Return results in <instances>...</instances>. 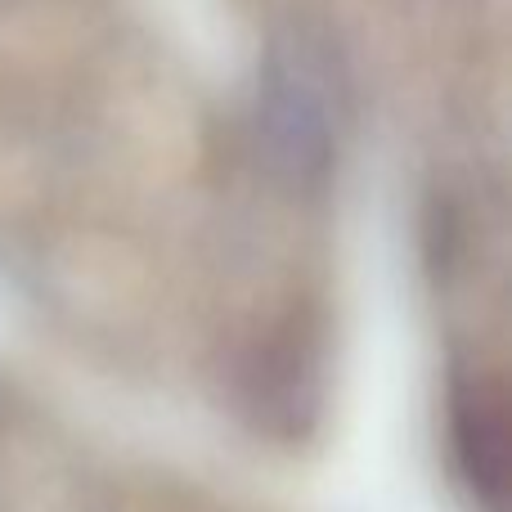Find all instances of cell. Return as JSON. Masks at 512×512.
<instances>
[{
	"instance_id": "obj_1",
	"label": "cell",
	"mask_w": 512,
	"mask_h": 512,
	"mask_svg": "<svg viewBox=\"0 0 512 512\" xmlns=\"http://www.w3.org/2000/svg\"><path fill=\"white\" fill-rule=\"evenodd\" d=\"M252 131L270 176L292 189L324 185L337 158V90L324 54L292 41L261 63Z\"/></svg>"
},
{
	"instance_id": "obj_2",
	"label": "cell",
	"mask_w": 512,
	"mask_h": 512,
	"mask_svg": "<svg viewBox=\"0 0 512 512\" xmlns=\"http://www.w3.org/2000/svg\"><path fill=\"white\" fill-rule=\"evenodd\" d=\"M450 454L454 472L486 512L504 508L508 477V409L495 378L459 373L450 387Z\"/></svg>"
},
{
	"instance_id": "obj_3",
	"label": "cell",
	"mask_w": 512,
	"mask_h": 512,
	"mask_svg": "<svg viewBox=\"0 0 512 512\" xmlns=\"http://www.w3.org/2000/svg\"><path fill=\"white\" fill-rule=\"evenodd\" d=\"M243 400L265 427H301L319 400V355L306 328L288 324L252 351L243 369Z\"/></svg>"
}]
</instances>
